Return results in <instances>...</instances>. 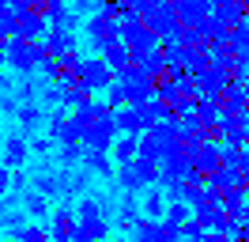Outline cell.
I'll return each instance as SVG.
<instances>
[{"label": "cell", "instance_id": "cell-28", "mask_svg": "<svg viewBox=\"0 0 249 242\" xmlns=\"http://www.w3.org/2000/svg\"><path fill=\"white\" fill-rule=\"evenodd\" d=\"M143 121H147V129H155V125H162V121H174V110L166 102H159V99H151L147 106H140Z\"/></svg>", "mask_w": 249, "mask_h": 242}, {"label": "cell", "instance_id": "cell-34", "mask_svg": "<svg viewBox=\"0 0 249 242\" xmlns=\"http://www.w3.org/2000/svg\"><path fill=\"white\" fill-rule=\"evenodd\" d=\"M159 102H166L170 110L181 102V91H178V83H174L170 76H166V80H159Z\"/></svg>", "mask_w": 249, "mask_h": 242}, {"label": "cell", "instance_id": "cell-5", "mask_svg": "<svg viewBox=\"0 0 249 242\" xmlns=\"http://www.w3.org/2000/svg\"><path fill=\"white\" fill-rule=\"evenodd\" d=\"M140 19L155 30L159 38H170V34H178V30H181V15L174 12V0H159L155 8H151V12H143Z\"/></svg>", "mask_w": 249, "mask_h": 242}, {"label": "cell", "instance_id": "cell-39", "mask_svg": "<svg viewBox=\"0 0 249 242\" xmlns=\"http://www.w3.org/2000/svg\"><path fill=\"white\" fill-rule=\"evenodd\" d=\"M106 106H109V110H121V106H128V91H124L121 80H117V83L106 91Z\"/></svg>", "mask_w": 249, "mask_h": 242}, {"label": "cell", "instance_id": "cell-12", "mask_svg": "<svg viewBox=\"0 0 249 242\" xmlns=\"http://www.w3.org/2000/svg\"><path fill=\"white\" fill-rule=\"evenodd\" d=\"M219 99H223V110H227V114H249V83L246 80H231Z\"/></svg>", "mask_w": 249, "mask_h": 242}, {"label": "cell", "instance_id": "cell-43", "mask_svg": "<svg viewBox=\"0 0 249 242\" xmlns=\"http://www.w3.org/2000/svg\"><path fill=\"white\" fill-rule=\"evenodd\" d=\"M49 148H53V136H34V140H31V151H34V155H49Z\"/></svg>", "mask_w": 249, "mask_h": 242}, {"label": "cell", "instance_id": "cell-41", "mask_svg": "<svg viewBox=\"0 0 249 242\" xmlns=\"http://www.w3.org/2000/svg\"><path fill=\"white\" fill-rule=\"evenodd\" d=\"M19 242H53V231H46V227H38V223H31L23 235H19Z\"/></svg>", "mask_w": 249, "mask_h": 242}, {"label": "cell", "instance_id": "cell-20", "mask_svg": "<svg viewBox=\"0 0 249 242\" xmlns=\"http://www.w3.org/2000/svg\"><path fill=\"white\" fill-rule=\"evenodd\" d=\"M196 80H200V99H204V95H223V91H227V83H231L234 76H227L223 68H215V64H208V68H204Z\"/></svg>", "mask_w": 249, "mask_h": 242}, {"label": "cell", "instance_id": "cell-19", "mask_svg": "<svg viewBox=\"0 0 249 242\" xmlns=\"http://www.w3.org/2000/svg\"><path fill=\"white\" fill-rule=\"evenodd\" d=\"M102 57H106L109 64H113V72H117V76H121V72H128V68L136 64V60H132V49L124 45V38H113V42H109L106 49H102Z\"/></svg>", "mask_w": 249, "mask_h": 242}, {"label": "cell", "instance_id": "cell-44", "mask_svg": "<svg viewBox=\"0 0 249 242\" xmlns=\"http://www.w3.org/2000/svg\"><path fill=\"white\" fill-rule=\"evenodd\" d=\"M238 170L246 174V182H249V148H242V159H238Z\"/></svg>", "mask_w": 249, "mask_h": 242}, {"label": "cell", "instance_id": "cell-24", "mask_svg": "<svg viewBox=\"0 0 249 242\" xmlns=\"http://www.w3.org/2000/svg\"><path fill=\"white\" fill-rule=\"evenodd\" d=\"M246 4L242 0H223V4H215V19L219 23H227V27H238V23H246Z\"/></svg>", "mask_w": 249, "mask_h": 242}, {"label": "cell", "instance_id": "cell-14", "mask_svg": "<svg viewBox=\"0 0 249 242\" xmlns=\"http://www.w3.org/2000/svg\"><path fill=\"white\" fill-rule=\"evenodd\" d=\"M223 99L219 95H204V99H196V121H200L204 129H219L223 125Z\"/></svg>", "mask_w": 249, "mask_h": 242}, {"label": "cell", "instance_id": "cell-6", "mask_svg": "<svg viewBox=\"0 0 249 242\" xmlns=\"http://www.w3.org/2000/svg\"><path fill=\"white\" fill-rule=\"evenodd\" d=\"M117 136H121V129H117V118H113V114H106V118H98L91 129H87L83 144H87V148H98V151H113Z\"/></svg>", "mask_w": 249, "mask_h": 242}, {"label": "cell", "instance_id": "cell-35", "mask_svg": "<svg viewBox=\"0 0 249 242\" xmlns=\"http://www.w3.org/2000/svg\"><path fill=\"white\" fill-rule=\"evenodd\" d=\"M46 83H49V80H46ZM46 83H38L34 76H23V87H19V99H23V102H34V99H42Z\"/></svg>", "mask_w": 249, "mask_h": 242}, {"label": "cell", "instance_id": "cell-7", "mask_svg": "<svg viewBox=\"0 0 249 242\" xmlns=\"http://www.w3.org/2000/svg\"><path fill=\"white\" fill-rule=\"evenodd\" d=\"M49 15L38 12V8H27V12H19V38H27V42H42L49 34Z\"/></svg>", "mask_w": 249, "mask_h": 242}, {"label": "cell", "instance_id": "cell-32", "mask_svg": "<svg viewBox=\"0 0 249 242\" xmlns=\"http://www.w3.org/2000/svg\"><path fill=\"white\" fill-rule=\"evenodd\" d=\"M76 212H79V220H98V216H106V204L98 197H79Z\"/></svg>", "mask_w": 249, "mask_h": 242}, {"label": "cell", "instance_id": "cell-50", "mask_svg": "<svg viewBox=\"0 0 249 242\" xmlns=\"http://www.w3.org/2000/svg\"><path fill=\"white\" fill-rule=\"evenodd\" d=\"M246 148H249V144H246Z\"/></svg>", "mask_w": 249, "mask_h": 242}, {"label": "cell", "instance_id": "cell-48", "mask_svg": "<svg viewBox=\"0 0 249 242\" xmlns=\"http://www.w3.org/2000/svg\"><path fill=\"white\" fill-rule=\"evenodd\" d=\"M128 242H136V239H128Z\"/></svg>", "mask_w": 249, "mask_h": 242}, {"label": "cell", "instance_id": "cell-37", "mask_svg": "<svg viewBox=\"0 0 249 242\" xmlns=\"http://www.w3.org/2000/svg\"><path fill=\"white\" fill-rule=\"evenodd\" d=\"M83 155H87V151L79 148V144H61V151H57V163H61V166H76Z\"/></svg>", "mask_w": 249, "mask_h": 242}, {"label": "cell", "instance_id": "cell-4", "mask_svg": "<svg viewBox=\"0 0 249 242\" xmlns=\"http://www.w3.org/2000/svg\"><path fill=\"white\" fill-rule=\"evenodd\" d=\"M113 64H109L106 57H83V64H79V83L87 91H109L117 80H113Z\"/></svg>", "mask_w": 249, "mask_h": 242}, {"label": "cell", "instance_id": "cell-13", "mask_svg": "<svg viewBox=\"0 0 249 242\" xmlns=\"http://www.w3.org/2000/svg\"><path fill=\"white\" fill-rule=\"evenodd\" d=\"M140 204H143V216H147V220H159V223H162L166 212H170V193H166L162 185H151V189H143Z\"/></svg>", "mask_w": 249, "mask_h": 242}, {"label": "cell", "instance_id": "cell-47", "mask_svg": "<svg viewBox=\"0 0 249 242\" xmlns=\"http://www.w3.org/2000/svg\"><path fill=\"white\" fill-rule=\"evenodd\" d=\"M242 4H246V8H249V0H242Z\"/></svg>", "mask_w": 249, "mask_h": 242}, {"label": "cell", "instance_id": "cell-30", "mask_svg": "<svg viewBox=\"0 0 249 242\" xmlns=\"http://www.w3.org/2000/svg\"><path fill=\"white\" fill-rule=\"evenodd\" d=\"M79 231H83L91 242H106L109 239V220L106 216H98V220H79Z\"/></svg>", "mask_w": 249, "mask_h": 242}, {"label": "cell", "instance_id": "cell-22", "mask_svg": "<svg viewBox=\"0 0 249 242\" xmlns=\"http://www.w3.org/2000/svg\"><path fill=\"white\" fill-rule=\"evenodd\" d=\"M143 220V204L136 201V193H124V201H121V208H117V223L124 227V231H132V227Z\"/></svg>", "mask_w": 249, "mask_h": 242}, {"label": "cell", "instance_id": "cell-10", "mask_svg": "<svg viewBox=\"0 0 249 242\" xmlns=\"http://www.w3.org/2000/svg\"><path fill=\"white\" fill-rule=\"evenodd\" d=\"M49 231H53V242H72V239H76V231H79V212L68 208V204L57 208V212H53V227H49Z\"/></svg>", "mask_w": 249, "mask_h": 242}, {"label": "cell", "instance_id": "cell-15", "mask_svg": "<svg viewBox=\"0 0 249 242\" xmlns=\"http://www.w3.org/2000/svg\"><path fill=\"white\" fill-rule=\"evenodd\" d=\"M132 60H136V68H140L143 76H151V80H162V76L170 72V60H166V53H162V49H151V53H132Z\"/></svg>", "mask_w": 249, "mask_h": 242}, {"label": "cell", "instance_id": "cell-2", "mask_svg": "<svg viewBox=\"0 0 249 242\" xmlns=\"http://www.w3.org/2000/svg\"><path fill=\"white\" fill-rule=\"evenodd\" d=\"M83 30H87L91 49L102 57V49H106L113 38H121V19H117L113 12H106V8H98V12H91L87 19H83Z\"/></svg>", "mask_w": 249, "mask_h": 242}, {"label": "cell", "instance_id": "cell-27", "mask_svg": "<svg viewBox=\"0 0 249 242\" xmlns=\"http://www.w3.org/2000/svg\"><path fill=\"white\" fill-rule=\"evenodd\" d=\"M83 166H87L91 174H98V178H109V174H113L109 151H98V148H87V155H83Z\"/></svg>", "mask_w": 249, "mask_h": 242}, {"label": "cell", "instance_id": "cell-23", "mask_svg": "<svg viewBox=\"0 0 249 242\" xmlns=\"http://www.w3.org/2000/svg\"><path fill=\"white\" fill-rule=\"evenodd\" d=\"M113 159H117L121 166L136 163V159H140V136L121 133V136H117V144H113Z\"/></svg>", "mask_w": 249, "mask_h": 242}, {"label": "cell", "instance_id": "cell-17", "mask_svg": "<svg viewBox=\"0 0 249 242\" xmlns=\"http://www.w3.org/2000/svg\"><path fill=\"white\" fill-rule=\"evenodd\" d=\"M27 155H31V140L27 136H8L4 140V166H12V170H19V166L27 163Z\"/></svg>", "mask_w": 249, "mask_h": 242}, {"label": "cell", "instance_id": "cell-21", "mask_svg": "<svg viewBox=\"0 0 249 242\" xmlns=\"http://www.w3.org/2000/svg\"><path fill=\"white\" fill-rule=\"evenodd\" d=\"M16 121L23 125V136H34L42 125H46V114H42V106H38V102H23V106H19V114H16Z\"/></svg>", "mask_w": 249, "mask_h": 242}, {"label": "cell", "instance_id": "cell-38", "mask_svg": "<svg viewBox=\"0 0 249 242\" xmlns=\"http://www.w3.org/2000/svg\"><path fill=\"white\" fill-rule=\"evenodd\" d=\"M181 45H189V49H200V45H208L204 27H181Z\"/></svg>", "mask_w": 249, "mask_h": 242}, {"label": "cell", "instance_id": "cell-18", "mask_svg": "<svg viewBox=\"0 0 249 242\" xmlns=\"http://www.w3.org/2000/svg\"><path fill=\"white\" fill-rule=\"evenodd\" d=\"M42 45H46V53L64 60L68 53H76V34L72 30H49L46 38H42Z\"/></svg>", "mask_w": 249, "mask_h": 242}, {"label": "cell", "instance_id": "cell-33", "mask_svg": "<svg viewBox=\"0 0 249 242\" xmlns=\"http://www.w3.org/2000/svg\"><path fill=\"white\" fill-rule=\"evenodd\" d=\"M0 34H4V42H8V38H19V12L16 8H4V15H0Z\"/></svg>", "mask_w": 249, "mask_h": 242}, {"label": "cell", "instance_id": "cell-8", "mask_svg": "<svg viewBox=\"0 0 249 242\" xmlns=\"http://www.w3.org/2000/svg\"><path fill=\"white\" fill-rule=\"evenodd\" d=\"M174 12L181 15V27H200L204 19L215 15L212 0H174Z\"/></svg>", "mask_w": 249, "mask_h": 242}, {"label": "cell", "instance_id": "cell-3", "mask_svg": "<svg viewBox=\"0 0 249 242\" xmlns=\"http://www.w3.org/2000/svg\"><path fill=\"white\" fill-rule=\"evenodd\" d=\"M124 83V91H128V106H147L151 99H159V80H151V76H143L136 64L128 68V72L117 76Z\"/></svg>", "mask_w": 249, "mask_h": 242}, {"label": "cell", "instance_id": "cell-42", "mask_svg": "<svg viewBox=\"0 0 249 242\" xmlns=\"http://www.w3.org/2000/svg\"><path fill=\"white\" fill-rule=\"evenodd\" d=\"M162 189L170 193V201H189V182H185V178H178V182H166Z\"/></svg>", "mask_w": 249, "mask_h": 242}, {"label": "cell", "instance_id": "cell-45", "mask_svg": "<svg viewBox=\"0 0 249 242\" xmlns=\"http://www.w3.org/2000/svg\"><path fill=\"white\" fill-rule=\"evenodd\" d=\"M57 8H68V0H46V12H57Z\"/></svg>", "mask_w": 249, "mask_h": 242}, {"label": "cell", "instance_id": "cell-31", "mask_svg": "<svg viewBox=\"0 0 249 242\" xmlns=\"http://www.w3.org/2000/svg\"><path fill=\"white\" fill-rule=\"evenodd\" d=\"M23 208H27V216H34V220H42V216H49V197L46 193H27V201H23Z\"/></svg>", "mask_w": 249, "mask_h": 242}, {"label": "cell", "instance_id": "cell-16", "mask_svg": "<svg viewBox=\"0 0 249 242\" xmlns=\"http://www.w3.org/2000/svg\"><path fill=\"white\" fill-rule=\"evenodd\" d=\"M113 118H117V129L128 136H143L147 133V121H143L140 106H121V110H113Z\"/></svg>", "mask_w": 249, "mask_h": 242}, {"label": "cell", "instance_id": "cell-9", "mask_svg": "<svg viewBox=\"0 0 249 242\" xmlns=\"http://www.w3.org/2000/svg\"><path fill=\"white\" fill-rule=\"evenodd\" d=\"M193 163H196V170H200V174L215 178L219 170L227 166V159H223V144H219V140H208V144H204V148L193 155Z\"/></svg>", "mask_w": 249, "mask_h": 242}, {"label": "cell", "instance_id": "cell-46", "mask_svg": "<svg viewBox=\"0 0 249 242\" xmlns=\"http://www.w3.org/2000/svg\"><path fill=\"white\" fill-rule=\"evenodd\" d=\"M212 4H223V0H212Z\"/></svg>", "mask_w": 249, "mask_h": 242}, {"label": "cell", "instance_id": "cell-26", "mask_svg": "<svg viewBox=\"0 0 249 242\" xmlns=\"http://www.w3.org/2000/svg\"><path fill=\"white\" fill-rule=\"evenodd\" d=\"M34 189H38V193H46V197H64L61 170H53V174H49V166H46V170H38V178H34Z\"/></svg>", "mask_w": 249, "mask_h": 242}, {"label": "cell", "instance_id": "cell-36", "mask_svg": "<svg viewBox=\"0 0 249 242\" xmlns=\"http://www.w3.org/2000/svg\"><path fill=\"white\" fill-rule=\"evenodd\" d=\"M204 239H208V227H204L200 220L193 216V220L181 227V242H204Z\"/></svg>", "mask_w": 249, "mask_h": 242}, {"label": "cell", "instance_id": "cell-29", "mask_svg": "<svg viewBox=\"0 0 249 242\" xmlns=\"http://www.w3.org/2000/svg\"><path fill=\"white\" fill-rule=\"evenodd\" d=\"M27 220H23V216H19V208H16V201H12V193H8V201H4V231H8V235H23V231H27Z\"/></svg>", "mask_w": 249, "mask_h": 242}, {"label": "cell", "instance_id": "cell-1", "mask_svg": "<svg viewBox=\"0 0 249 242\" xmlns=\"http://www.w3.org/2000/svg\"><path fill=\"white\" fill-rule=\"evenodd\" d=\"M42 57H46V45L42 42H27V38H8L4 42V60L19 76H38Z\"/></svg>", "mask_w": 249, "mask_h": 242}, {"label": "cell", "instance_id": "cell-25", "mask_svg": "<svg viewBox=\"0 0 249 242\" xmlns=\"http://www.w3.org/2000/svg\"><path fill=\"white\" fill-rule=\"evenodd\" d=\"M117 185H121V193H143V189H151L147 182H143V174L136 170V163H128L117 170Z\"/></svg>", "mask_w": 249, "mask_h": 242}, {"label": "cell", "instance_id": "cell-49", "mask_svg": "<svg viewBox=\"0 0 249 242\" xmlns=\"http://www.w3.org/2000/svg\"><path fill=\"white\" fill-rule=\"evenodd\" d=\"M246 220H249V216H246Z\"/></svg>", "mask_w": 249, "mask_h": 242}, {"label": "cell", "instance_id": "cell-40", "mask_svg": "<svg viewBox=\"0 0 249 242\" xmlns=\"http://www.w3.org/2000/svg\"><path fill=\"white\" fill-rule=\"evenodd\" d=\"M64 129H68V118H64L61 110H53V114L46 118V133L53 136V140H61V133H64Z\"/></svg>", "mask_w": 249, "mask_h": 242}, {"label": "cell", "instance_id": "cell-11", "mask_svg": "<svg viewBox=\"0 0 249 242\" xmlns=\"http://www.w3.org/2000/svg\"><path fill=\"white\" fill-rule=\"evenodd\" d=\"M193 170H196L193 155H185V151H170V155L162 159V182H159V185H166V182H178V178H189Z\"/></svg>", "mask_w": 249, "mask_h": 242}]
</instances>
